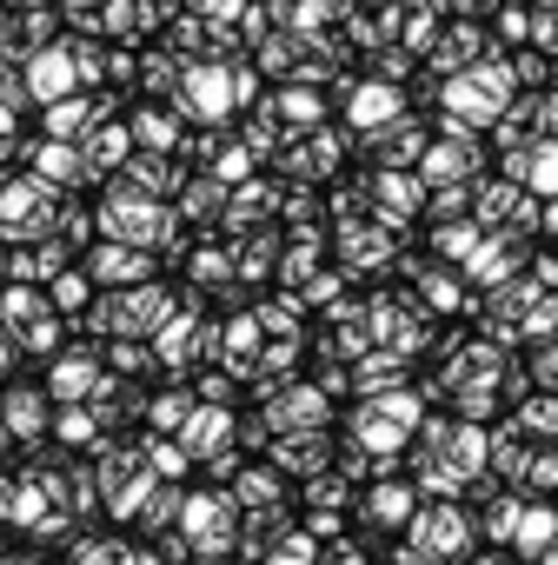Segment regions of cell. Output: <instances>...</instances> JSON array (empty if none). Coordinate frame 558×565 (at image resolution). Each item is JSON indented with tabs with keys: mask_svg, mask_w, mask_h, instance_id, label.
<instances>
[{
	"mask_svg": "<svg viewBox=\"0 0 558 565\" xmlns=\"http://www.w3.org/2000/svg\"><path fill=\"white\" fill-rule=\"evenodd\" d=\"M186 532H193V545H226L233 499H186Z\"/></svg>",
	"mask_w": 558,
	"mask_h": 565,
	"instance_id": "obj_1",
	"label": "cell"
},
{
	"mask_svg": "<svg viewBox=\"0 0 558 565\" xmlns=\"http://www.w3.org/2000/svg\"><path fill=\"white\" fill-rule=\"evenodd\" d=\"M41 426H47V406H41V393H14V399H8V433H14V439H34Z\"/></svg>",
	"mask_w": 558,
	"mask_h": 565,
	"instance_id": "obj_2",
	"label": "cell"
},
{
	"mask_svg": "<svg viewBox=\"0 0 558 565\" xmlns=\"http://www.w3.org/2000/svg\"><path fill=\"white\" fill-rule=\"evenodd\" d=\"M61 433H67V439H94V419H87V413H67Z\"/></svg>",
	"mask_w": 558,
	"mask_h": 565,
	"instance_id": "obj_7",
	"label": "cell"
},
{
	"mask_svg": "<svg viewBox=\"0 0 558 565\" xmlns=\"http://www.w3.org/2000/svg\"><path fill=\"white\" fill-rule=\"evenodd\" d=\"M226 433H233V419H226V413H193V419H186V452L226 446Z\"/></svg>",
	"mask_w": 558,
	"mask_h": 565,
	"instance_id": "obj_3",
	"label": "cell"
},
{
	"mask_svg": "<svg viewBox=\"0 0 558 565\" xmlns=\"http://www.w3.org/2000/svg\"><path fill=\"white\" fill-rule=\"evenodd\" d=\"M87 386H94V366H87V360H61V366H54V393H61V399H81Z\"/></svg>",
	"mask_w": 558,
	"mask_h": 565,
	"instance_id": "obj_5",
	"label": "cell"
},
{
	"mask_svg": "<svg viewBox=\"0 0 558 565\" xmlns=\"http://www.w3.org/2000/svg\"><path fill=\"white\" fill-rule=\"evenodd\" d=\"M272 492H279L272 472H246V499H272Z\"/></svg>",
	"mask_w": 558,
	"mask_h": 565,
	"instance_id": "obj_6",
	"label": "cell"
},
{
	"mask_svg": "<svg viewBox=\"0 0 558 565\" xmlns=\"http://www.w3.org/2000/svg\"><path fill=\"white\" fill-rule=\"evenodd\" d=\"M419 545H426V552H452V545H459V512H432V519H419Z\"/></svg>",
	"mask_w": 558,
	"mask_h": 565,
	"instance_id": "obj_4",
	"label": "cell"
},
{
	"mask_svg": "<svg viewBox=\"0 0 558 565\" xmlns=\"http://www.w3.org/2000/svg\"><path fill=\"white\" fill-rule=\"evenodd\" d=\"M0 439H8V433H0Z\"/></svg>",
	"mask_w": 558,
	"mask_h": 565,
	"instance_id": "obj_8",
	"label": "cell"
}]
</instances>
